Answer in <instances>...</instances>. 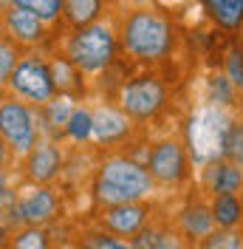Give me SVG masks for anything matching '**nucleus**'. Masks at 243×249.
<instances>
[{
  "label": "nucleus",
  "mask_w": 243,
  "mask_h": 249,
  "mask_svg": "<svg viewBox=\"0 0 243 249\" xmlns=\"http://www.w3.org/2000/svg\"><path fill=\"white\" fill-rule=\"evenodd\" d=\"M119 48L124 57L141 65H158L170 57L175 43V29L167 15L153 6H133L119 20Z\"/></svg>",
  "instance_id": "1"
},
{
  "label": "nucleus",
  "mask_w": 243,
  "mask_h": 249,
  "mask_svg": "<svg viewBox=\"0 0 243 249\" xmlns=\"http://www.w3.org/2000/svg\"><path fill=\"white\" fill-rule=\"evenodd\" d=\"M156 193L147 164H141L136 159L127 156H110L105 159L96 176H93V201L99 207L110 204H124V201H144Z\"/></svg>",
  "instance_id": "2"
},
{
  "label": "nucleus",
  "mask_w": 243,
  "mask_h": 249,
  "mask_svg": "<svg viewBox=\"0 0 243 249\" xmlns=\"http://www.w3.org/2000/svg\"><path fill=\"white\" fill-rule=\"evenodd\" d=\"M116 48H119V29L113 20H96L91 26L74 29L65 37L62 51L68 54V60L85 77H96L107 71L116 60Z\"/></svg>",
  "instance_id": "3"
},
{
  "label": "nucleus",
  "mask_w": 243,
  "mask_h": 249,
  "mask_svg": "<svg viewBox=\"0 0 243 249\" xmlns=\"http://www.w3.org/2000/svg\"><path fill=\"white\" fill-rule=\"evenodd\" d=\"M0 139L9 144L15 161L43 139L37 108L9 91H0Z\"/></svg>",
  "instance_id": "4"
},
{
  "label": "nucleus",
  "mask_w": 243,
  "mask_h": 249,
  "mask_svg": "<svg viewBox=\"0 0 243 249\" xmlns=\"http://www.w3.org/2000/svg\"><path fill=\"white\" fill-rule=\"evenodd\" d=\"M6 91L20 96L23 102H29L34 108L51 102L54 96H60L57 91V82L51 77V65H48V57H43L40 51H31L26 48L23 57L17 60L12 77L6 82Z\"/></svg>",
  "instance_id": "5"
},
{
  "label": "nucleus",
  "mask_w": 243,
  "mask_h": 249,
  "mask_svg": "<svg viewBox=\"0 0 243 249\" xmlns=\"http://www.w3.org/2000/svg\"><path fill=\"white\" fill-rule=\"evenodd\" d=\"M116 105L130 119L150 122L167 108V85H164V79L158 74H136V77L124 79L119 85Z\"/></svg>",
  "instance_id": "6"
},
{
  "label": "nucleus",
  "mask_w": 243,
  "mask_h": 249,
  "mask_svg": "<svg viewBox=\"0 0 243 249\" xmlns=\"http://www.w3.org/2000/svg\"><path fill=\"white\" fill-rule=\"evenodd\" d=\"M156 187L164 190H181L192 181V161L187 153V144L181 139H158L150 144L147 159H144Z\"/></svg>",
  "instance_id": "7"
},
{
  "label": "nucleus",
  "mask_w": 243,
  "mask_h": 249,
  "mask_svg": "<svg viewBox=\"0 0 243 249\" xmlns=\"http://www.w3.org/2000/svg\"><path fill=\"white\" fill-rule=\"evenodd\" d=\"M6 213L15 227H48L62 215V198L51 184L17 187L15 201Z\"/></svg>",
  "instance_id": "8"
},
{
  "label": "nucleus",
  "mask_w": 243,
  "mask_h": 249,
  "mask_svg": "<svg viewBox=\"0 0 243 249\" xmlns=\"http://www.w3.org/2000/svg\"><path fill=\"white\" fill-rule=\"evenodd\" d=\"M20 161H23V178L29 184H54L62 176L65 153H62L60 139L43 136Z\"/></svg>",
  "instance_id": "9"
},
{
  "label": "nucleus",
  "mask_w": 243,
  "mask_h": 249,
  "mask_svg": "<svg viewBox=\"0 0 243 249\" xmlns=\"http://www.w3.org/2000/svg\"><path fill=\"white\" fill-rule=\"evenodd\" d=\"M48 29L51 26L43 17H37L34 12L23 9V6H9L0 15V31L23 48H40L48 40Z\"/></svg>",
  "instance_id": "10"
},
{
  "label": "nucleus",
  "mask_w": 243,
  "mask_h": 249,
  "mask_svg": "<svg viewBox=\"0 0 243 249\" xmlns=\"http://www.w3.org/2000/svg\"><path fill=\"white\" fill-rule=\"evenodd\" d=\"M150 218H153V204L147 198L144 201L99 207V227H105V230H110L113 235H122V238H133Z\"/></svg>",
  "instance_id": "11"
},
{
  "label": "nucleus",
  "mask_w": 243,
  "mask_h": 249,
  "mask_svg": "<svg viewBox=\"0 0 243 249\" xmlns=\"http://www.w3.org/2000/svg\"><path fill=\"white\" fill-rule=\"evenodd\" d=\"M136 119H130L119 105L99 102L93 105V142L91 144H122L130 136Z\"/></svg>",
  "instance_id": "12"
},
{
  "label": "nucleus",
  "mask_w": 243,
  "mask_h": 249,
  "mask_svg": "<svg viewBox=\"0 0 243 249\" xmlns=\"http://www.w3.org/2000/svg\"><path fill=\"white\" fill-rule=\"evenodd\" d=\"M201 187L207 190V196L215 193H241L243 187V167L229 161L224 156H218L212 161H207V167L201 170Z\"/></svg>",
  "instance_id": "13"
},
{
  "label": "nucleus",
  "mask_w": 243,
  "mask_h": 249,
  "mask_svg": "<svg viewBox=\"0 0 243 249\" xmlns=\"http://www.w3.org/2000/svg\"><path fill=\"white\" fill-rule=\"evenodd\" d=\"M204 196L207 193H201L198 198H190V204L178 213V232H181V238H190L192 244H201L215 230L212 210L204 201Z\"/></svg>",
  "instance_id": "14"
},
{
  "label": "nucleus",
  "mask_w": 243,
  "mask_h": 249,
  "mask_svg": "<svg viewBox=\"0 0 243 249\" xmlns=\"http://www.w3.org/2000/svg\"><path fill=\"white\" fill-rule=\"evenodd\" d=\"M48 65H51V77L57 82V91L62 96H71V99H82L85 96V74L68 60L65 51L62 54H51Z\"/></svg>",
  "instance_id": "15"
},
{
  "label": "nucleus",
  "mask_w": 243,
  "mask_h": 249,
  "mask_svg": "<svg viewBox=\"0 0 243 249\" xmlns=\"http://www.w3.org/2000/svg\"><path fill=\"white\" fill-rule=\"evenodd\" d=\"M102 15H105V0H62L60 20L74 31L102 20Z\"/></svg>",
  "instance_id": "16"
},
{
  "label": "nucleus",
  "mask_w": 243,
  "mask_h": 249,
  "mask_svg": "<svg viewBox=\"0 0 243 249\" xmlns=\"http://www.w3.org/2000/svg\"><path fill=\"white\" fill-rule=\"evenodd\" d=\"M215 227L221 230H241L243 227V204L238 193H215L209 198Z\"/></svg>",
  "instance_id": "17"
},
{
  "label": "nucleus",
  "mask_w": 243,
  "mask_h": 249,
  "mask_svg": "<svg viewBox=\"0 0 243 249\" xmlns=\"http://www.w3.org/2000/svg\"><path fill=\"white\" fill-rule=\"evenodd\" d=\"M201 6L218 29L238 31L243 26V0H201Z\"/></svg>",
  "instance_id": "18"
},
{
  "label": "nucleus",
  "mask_w": 243,
  "mask_h": 249,
  "mask_svg": "<svg viewBox=\"0 0 243 249\" xmlns=\"http://www.w3.org/2000/svg\"><path fill=\"white\" fill-rule=\"evenodd\" d=\"M181 235V232H178ZM178 235H173L170 230H164V227H158V224H153V218L139 230L133 238H130V247L136 249H170V247H181L184 241H178Z\"/></svg>",
  "instance_id": "19"
},
{
  "label": "nucleus",
  "mask_w": 243,
  "mask_h": 249,
  "mask_svg": "<svg viewBox=\"0 0 243 249\" xmlns=\"http://www.w3.org/2000/svg\"><path fill=\"white\" fill-rule=\"evenodd\" d=\"M62 136L68 142H74V144H91L93 142V105H85V102L76 105Z\"/></svg>",
  "instance_id": "20"
},
{
  "label": "nucleus",
  "mask_w": 243,
  "mask_h": 249,
  "mask_svg": "<svg viewBox=\"0 0 243 249\" xmlns=\"http://www.w3.org/2000/svg\"><path fill=\"white\" fill-rule=\"evenodd\" d=\"M207 96H209V102H212V105L232 108V105H235V99L241 96V91L232 85V79H229L224 71H218V74H212V77L207 79Z\"/></svg>",
  "instance_id": "21"
},
{
  "label": "nucleus",
  "mask_w": 243,
  "mask_h": 249,
  "mask_svg": "<svg viewBox=\"0 0 243 249\" xmlns=\"http://www.w3.org/2000/svg\"><path fill=\"white\" fill-rule=\"evenodd\" d=\"M23 51H26V48L17 46L12 37H6V34L0 31V91H6V82L12 77L17 60L23 57Z\"/></svg>",
  "instance_id": "22"
},
{
  "label": "nucleus",
  "mask_w": 243,
  "mask_h": 249,
  "mask_svg": "<svg viewBox=\"0 0 243 249\" xmlns=\"http://www.w3.org/2000/svg\"><path fill=\"white\" fill-rule=\"evenodd\" d=\"M221 156L229 159V161H235V164H241L243 167V127L241 122L229 124L226 130H224V136H221Z\"/></svg>",
  "instance_id": "23"
},
{
  "label": "nucleus",
  "mask_w": 243,
  "mask_h": 249,
  "mask_svg": "<svg viewBox=\"0 0 243 249\" xmlns=\"http://www.w3.org/2000/svg\"><path fill=\"white\" fill-rule=\"evenodd\" d=\"M12 6H23L34 12L37 17H43L48 26H57L62 15V0H12Z\"/></svg>",
  "instance_id": "24"
},
{
  "label": "nucleus",
  "mask_w": 243,
  "mask_h": 249,
  "mask_svg": "<svg viewBox=\"0 0 243 249\" xmlns=\"http://www.w3.org/2000/svg\"><path fill=\"white\" fill-rule=\"evenodd\" d=\"M224 74L243 93V46L241 43H235V46L226 48V54H224Z\"/></svg>",
  "instance_id": "25"
},
{
  "label": "nucleus",
  "mask_w": 243,
  "mask_h": 249,
  "mask_svg": "<svg viewBox=\"0 0 243 249\" xmlns=\"http://www.w3.org/2000/svg\"><path fill=\"white\" fill-rule=\"evenodd\" d=\"M79 244H82V247H93V249H124V247H130L127 238L113 235L110 230H105V227H102L99 232H85Z\"/></svg>",
  "instance_id": "26"
},
{
  "label": "nucleus",
  "mask_w": 243,
  "mask_h": 249,
  "mask_svg": "<svg viewBox=\"0 0 243 249\" xmlns=\"http://www.w3.org/2000/svg\"><path fill=\"white\" fill-rule=\"evenodd\" d=\"M198 247H207V249H212V247L238 249V247H243V232H241V230H221V227H215L212 232L207 235Z\"/></svg>",
  "instance_id": "27"
},
{
  "label": "nucleus",
  "mask_w": 243,
  "mask_h": 249,
  "mask_svg": "<svg viewBox=\"0 0 243 249\" xmlns=\"http://www.w3.org/2000/svg\"><path fill=\"white\" fill-rule=\"evenodd\" d=\"M17 187H12V178H9V167L0 170V210H9L12 201H15Z\"/></svg>",
  "instance_id": "28"
},
{
  "label": "nucleus",
  "mask_w": 243,
  "mask_h": 249,
  "mask_svg": "<svg viewBox=\"0 0 243 249\" xmlns=\"http://www.w3.org/2000/svg\"><path fill=\"white\" fill-rule=\"evenodd\" d=\"M12 159H15V156H12V150H9V144L0 139V170H3V167H9V161H12Z\"/></svg>",
  "instance_id": "29"
},
{
  "label": "nucleus",
  "mask_w": 243,
  "mask_h": 249,
  "mask_svg": "<svg viewBox=\"0 0 243 249\" xmlns=\"http://www.w3.org/2000/svg\"><path fill=\"white\" fill-rule=\"evenodd\" d=\"M161 6H184V3H190V0H158Z\"/></svg>",
  "instance_id": "30"
},
{
  "label": "nucleus",
  "mask_w": 243,
  "mask_h": 249,
  "mask_svg": "<svg viewBox=\"0 0 243 249\" xmlns=\"http://www.w3.org/2000/svg\"><path fill=\"white\" fill-rule=\"evenodd\" d=\"M238 43H241V46H243V26H241V29H238Z\"/></svg>",
  "instance_id": "31"
},
{
  "label": "nucleus",
  "mask_w": 243,
  "mask_h": 249,
  "mask_svg": "<svg viewBox=\"0 0 243 249\" xmlns=\"http://www.w3.org/2000/svg\"><path fill=\"white\" fill-rule=\"evenodd\" d=\"M238 196H241V204H243V187H241V193H238Z\"/></svg>",
  "instance_id": "32"
},
{
  "label": "nucleus",
  "mask_w": 243,
  "mask_h": 249,
  "mask_svg": "<svg viewBox=\"0 0 243 249\" xmlns=\"http://www.w3.org/2000/svg\"><path fill=\"white\" fill-rule=\"evenodd\" d=\"M241 127H243V116H241Z\"/></svg>",
  "instance_id": "33"
}]
</instances>
